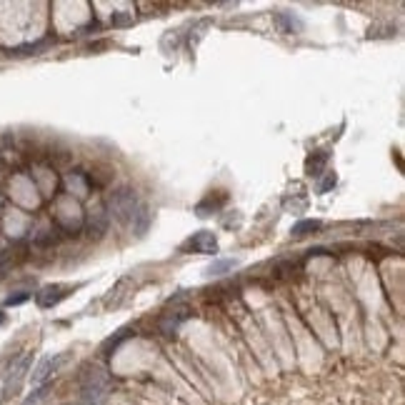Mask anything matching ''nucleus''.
I'll list each match as a JSON object with an SVG mask.
<instances>
[{
	"instance_id": "obj_10",
	"label": "nucleus",
	"mask_w": 405,
	"mask_h": 405,
	"mask_svg": "<svg viewBox=\"0 0 405 405\" xmlns=\"http://www.w3.org/2000/svg\"><path fill=\"white\" fill-rule=\"evenodd\" d=\"M3 320H6V313H3V310H0V323H3Z\"/></svg>"
},
{
	"instance_id": "obj_3",
	"label": "nucleus",
	"mask_w": 405,
	"mask_h": 405,
	"mask_svg": "<svg viewBox=\"0 0 405 405\" xmlns=\"http://www.w3.org/2000/svg\"><path fill=\"white\" fill-rule=\"evenodd\" d=\"M63 363H65V355H48V358H43L38 366H35L33 376H30V383H33V385H43L48 378L55 376V371L63 366Z\"/></svg>"
},
{
	"instance_id": "obj_6",
	"label": "nucleus",
	"mask_w": 405,
	"mask_h": 405,
	"mask_svg": "<svg viewBox=\"0 0 405 405\" xmlns=\"http://www.w3.org/2000/svg\"><path fill=\"white\" fill-rule=\"evenodd\" d=\"M328 163V153H323V150H318V153H313L308 158V163H305V168H308L310 175H320V171H323V166Z\"/></svg>"
},
{
	"instance_id": "obj_2",
	"label": "nucleus",
	"mask_w": 405,
	"mask_h": 405,
	"mask_svg": "<svg viewBox=\"0 0 405 405\" xmlns=\"http://www.w3.org/2000/svg\"><path fill=\"white\" fill-rule=\"evenodd\" d=\"M28 366H30V353L18 355V358L13 360V366H11V371H8V378H6V388H3V398H11L13 393H18L25 373H28Z\"/></svg>"
},
{
	"instance_id": "obj_1",
	"label": "nucleus",
	"mask_w": 405,
	"mask_h": 405,
	"mask_svg": "<svg viewBox=\"0 0 405 405\" xmlns=\"http://www.w3.org/2000/svg\"><path fill=\"white\" fill-rule=\"evenodd\" d=\"M108 208L120 223L133 225V230H135L138 235L148 228V211H145V206L138 200L135 190L120 188V190H115V193H110Z\"/></svg>"
},
{
	"instance_id": "obj_5",
	"label": "nucleus",
	"mask_w": 405,
	"mask_h": 405,
	"mask_svg": "<svg viewBox=\"0 0 405 405\" xmlns=\"http://www.w3.org/2000/svg\"><path fill=\"white\" fill-rule=\"evenodd\" d=\"M188 246L198 253H215L218 243H215V238H213V233H206V230H203V233H198L195 238L188 240Z\"/></svg>"
},
{
	"instance_id": "obj_9",
	"label": "nucleus",
	"mask_w": 405,
	"mask_h": 405,
	"mask_svg": "<svg viewBox=\"0 0 405 405\" xmlns=\"http://www.w3.org/2000/svg\"><path fill=\"white\" fill-rule=\"evenodd\" d=\"M28 293H23V296H15V298H8V305H18V303H23V300H28Z\"/></svg>"
},
{
	"instance_id": "obj_4",
	"label": "nucleus",
	"mask_w": 405,
	"mask_h": 405,
	"mask_svg": "<svg viewBox=\"0 0 405 405\" xmlns=\"http://www.w3.org/2000/svg\"><path fill=\"white\" fill-rule=\"evenodd\" d=\"M65 296H68V293H65L63 286H48L38 293V303L43 308H53V305H58Z\"/></svg>"
},
{
	"instance_id": "obj_8",
	"label": "nucleus",
	"mask_w": 405,
	"mask_h": 405,
	"mask_svg": "<svg viewBox=\"0 0 405 405\" xmlns=\"http://www.w3.org/2000/svg\"><path fill=\"white\" fill-rule=\"evenodd\" d=\"M230 268H235L233 260H220V263H213L211 268H208V273H211V275H223V270H230Z\"/></svg>"
},
{
	"instance_id": "obj_7",
	"label": "nucleus",
	"mask_w": 405,
	"mask_h": 405,
	"mask_svg": "<svg viewBox=\"0 0 405 405\" xmlns=\"http://www.w3.org/2000/svg\"><path fill=\"white\" fill-rule=\"evenodd\" d=\"M318 228H320L318 220H303V223H298L296 228H293V235H308L310 230H318Z\"/></svg>"
}]
</instances>
